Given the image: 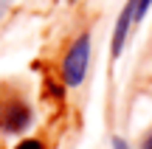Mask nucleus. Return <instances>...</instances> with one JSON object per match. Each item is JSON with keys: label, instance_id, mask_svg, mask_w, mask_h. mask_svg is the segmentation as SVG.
I'll return each instance as SVG.
<instances>
[{"label": "nucleus", "instance_id": "obj_1", "mask_svg": "<svg viewBox=\"0 0 152 149\" xmlns=\"http://www.w3.org/2000/svg\"><path fill=\"white\" fill-rule=\"evenodd\" d=\"M90 56H93V31L82 28L73 37V42L68 45V51L62 54L59 68H56V73H59V79L65 82L68 90L79 87L85 82L87 71H90Z\"/></svg>", "mask_w": 152, "mask_h": 149}, {"label": "nucleus", "instance_id": "obj_2", "mask_svg": "<svg viewBox=\"0 0 152 149\" xmlns=\"http://www.w3.org/2000/svg\"><path fill=\"white\" fill-rule=\"evenodd\" d=\"M34 124V107L17 87L0 84V132L23 135Z\"/></svg>", "mask_w": 152, "mask_h": 149}, {"label": "nucleus", "instance_id": "obj_3", "mask_svg": "<svg viewBox=\"0 0 152 149\" xmlns=\"http://www.w3.org/2000/svg\"><path fill=\"white\" fill-rule=\"evenodd\" d=\"M45 93H48L51 99H56V101H65L68 87H65V82L59 79V73H56V76H45Z\"/></svg>", "mask_w": 152, "mask_h": 149}, {"label": "nucleus", "instance_id": "obj_4", "mask_svg": "<svg viewBox=\"0 0 152 149\" xmlns=\"http://www.w3.org/2000/svg\"><path fill=\"white\" fill-rule=\"evenodd\" d=\"M127 3L132 6V20H135V28L144 23V17H147V11H149V6H152V0H127Z\"/></svg>", "mask_w": 152, "mask_h": 149}, {"label": "nucleus", "instance_id": "obj_5", "mask_svg": "<svg viewBox=\"0 0 152 149\" xmlns=\"http://www.w3.org/2000/svg\"><path fill=\"white\" fill-rule=\"evenodd\" d=\"M14 149H45V144L39 138H26V141H20Z\"/></svg>", "mask_w": 152, "mask_h": 149}, {"label": "nucleus", "instance_id": "obj_6", "mask_svg": "<svg viewBox=\"0 0 152 149\" xmlns=\"http://www.w3.org/2000/svg\"><path fill=\"white\" fill-rule=\"evenodd\" d=\"M110 144H113V149H130V146H127V141L121 138V135H113V141H110Z\"/></svg>", "mask_w": 152, "mask_h": 149}, {"label": "nucleus", "instance_id": "obj_7", "mask_svg": "<svg viewBox=\"0 0 152 149\" xmlns=\"http://www.w3.org/2000/svg\"><path fill=\"white\" fill-rule=\"evenodd\" d=\"M141 149H152V129H149V132L141 138Z\"/></svg>", "mask_w": 152, "mask_h": 149}, {"label": "nucleus", "instance_id": "obj_8", "mask_svg": "<svg viewBox=\"0 0 152 149\" xmlns=\"http://www.w3.org/2000/svg\"><path fill=\"white\" fill-rule=\"evenodd\" d=\"M11 3H14V0H0V17L9 11V6H11Z\"/></svg>", "mask_w": 152, "mask_h": 149}, {"label": "nucleus", "instance_id": "obj_9", "mask_svg": "<svg viewBox=\"0 0 152 149\" xmlns=\"http://www.w3.org/2000/svg\"><path fill=\"white\" fill-rule=\"evenodd\" d=\"M65 3H76V0H65Z\"/></svg>", "mask_w": 152, "mask_h": 149}]
</instances>
